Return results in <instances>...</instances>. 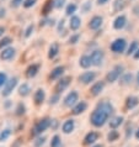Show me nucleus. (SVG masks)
<instances>
[{
  "instance_id": "38",
  "label": "nucleus",
  "mask_w": 139,
  "mask_h": 147,
  "mask_svg": "<svg viewBox=\"0 0 139 147\" xmlns=\"http://www.w3.org/2000/svg\"><path fill=\"white\" fill-rule=\"evenodd\" d=\"M23 1H25V0H11V6H13V7H17L20 4L23 3Z\"/></svg>"
},
{
  "instance_id": "51",
  "label": "nucleus",
  "mask_w": 139,
  "mask_h": 147,
  "mask_svg": "<svg viewBox=\"0 0 139 147\" xmlns=\"http://www.w3.org/2000/svg\"><path fill=\"white\" fill-rule=\"evenodd\" d=\"M137 138H139V130L137 131Z\"/></svg>"
},
{
  "instance_id": "16",
  "label": "nucleus",
  "mask_w": 139,
  "mask_h": 147,
  "mask_svg": "<svg viewBox=\"0 0 139 147\" xmlns=\"http://www.w3.org/2000/svg\"><path fill=\"white\" fill-rule=\"evenodd\" d=\"M102 89H104V82H99V83H96V84L92 85L91 94H92V95H99Z\"/></svg>"
},
{
  "instance_id": "13",
  "label": "nucleus",
  "mask_w": 139,
  "mask_h": 147,
  "mask_svg": "<svg viewBox=\"0 0 139 147\" xmlns=\"http://www.w3.org/2000/svg\"><path fill=\"white\" fill-rule=\"evenodd\" d=\"M81 25V20L79 16H72L70 19V28L72 30H78Z\"/></svg>"
},
{
  "instance_id": "3",
  "label": "nucleus",
  "mask_w": 139,
  "mask_h": 147,
  "mask_svg": "<svg viewBox=\"0 0 139 147\" xmlns=\"http://www.w3.org/2000/svg\"><path fill=\"white\" fill-rule=\"evenodd\" d=\"M122 71H123V67H122V66H116L107 74V82H110V83H112V82H116L118 79V77L121 76Z\"/></svg>"
},
{
  "instance_id": "46",
  "label": "nucleus",
  "mask_w": 139,
  "mask_h": 147,
  "mask_svg": "<svg viewBox=\"0 0 139 147\" xmlns=\"http://www.w3.org/2000/svg\"><path fill=\"white\" fill-rule=\"evenodd\" d=\"M63 27H64V20H62V21H60V22H59V31H60V30H62V28H63Z\"/></svg>"
},
{
  "instance_id": "2",
  "label": "nucleus",
  "mask_w": 139,
  "mask_h": 147,
  "mask_svg": "<svg viewBox=\"0 0 139 147\" xmlns=\"http://www.w3.org/2000/svg\"><path fill=\"white\" fill-rule=\"evenodd\" d=\"M127 46V42L124 38H117L116 41H113L111 45V50L116 53H121V52L124 51V48Z\"/></svg>"
},
{
  "instance_id": "11",
  "label": "nucleus",
  "mask_w": 139,
  "mask_h": 147,
  "mask_svg": "<svg viewBox=\"0 0 139 147\" xmlns=\"http://www.w3.org/2000/svg\"><path fill=\"white\" fill-rule=\"evenodd\" d=\"M14 56H15V50H14V48H11V47L5 48V50H3L1 55H0V57H1V59H4V61H9V59L13 58Z\"/></svg>"
},
{
  "instance_id": "9",
  "label": "nucleus",
  "mask_w": 139,
  "mask_h": 147,
  "mask_svg": "<svg viewBox=\"0 0 139 147\" xmlns=\"http://www.w3.org/2000/svg\"><path fill=\"white\" fill-rule=\"evenodd\" d=\"M102 21H104V20H102V18H100V16H94L89 24V27L91 28V30H97V28L101 27Z\"/></svg>"
},
{
  "instance_id": "31",
  "label": "nucleus",
  "mask_w": 139,
  "mask_h": 147,
  "mask_svg": "<svg viewBox=\"0 0 139 147\" xmlns=\"http://www.w3.org/2000/svg\"><path fill=\"white\" fill-rule=\"evenodd\" d=\"M60 146V138L59 136H55L52 138V142H51V147H59Z\"/></svg>"
},
{
  "instance_id": "17",
  "label": "nucleus",
  "mask_w": 139,
  "mask_h": 147,
  "mask_svg": "<svg viewBox=\"0 0 139 147\" xmlns=\"http://www.w3.org/2000/svg\"><path fill=\"white\" fill-rule=\"evenodd\" d=\"M73 130H74V121L73 120H67L64 122V125H63V131L65 134H69V132H72Z\"/></svg>"
},
{
  "instance_id": "30",
  "label": "nucleus",
  "mask_w": 139,
  "mask_h": 147,
  "mask_svg": "<svg viewBox=\"0 0 139 147\" xmlns=\"http://www.w3.org/2000/svg\"><path fill=\"white\" fill-rule=\"evenodd\" d=\"M137 47H138V41H133L132 45H130L129 48H128V52H127V55H132V53H134V51L137 50Z\"/></svg>"
},
{
  "instance_id": "45",
  "label": "nucleus",
  "mask_w": 139,
  "mask_h": 147,
  "mask_svg": "<svg viewBox=\"0 0 139 147\" xmlns=\"http://www.w3.org/2000/svg\"><path fill=\"white\" fill-rule=\"evenodd\" d=\"M107 1L108 0H97V4H99V5H102V4H106Z\"/></svg>"
},
{
  "instance_id": "4",
  "label": "nucleus",
  "mask_w": 139,
  "mask_h": 147,
  "mask_svg": "<svg viewBox=\"0 0 139 147\" xmlns=\"http://www.w3.org/2000/svg\"><path fill=\"white\" fill-rule=\"evenodd\" d=\"M90 58H91V62L94 66H100V64L102 63V59H104V52L102 51H94L91 56H90Z\"/></svg>"
},
{
  "instance_id": "32",
  "label": "nucleus",
  "mask_w": 139,
  "mask_h": 147,
  "mask_svg": "<svg viewBox=\"0 0 139 147\" xmlns=\"http://www.w3.org/2000/svg\"><path fill=\"white\" fill-rule=\"evenodd\" d=\"M7 83V78H6V74L5 73H0V88L3 87V85H5Z\"/></svg>"
},
{
  "instance_id": "36",
  "label": "nucleus",
  "mask_w": 139,
  "mask_h": 147,
  "mask_svg": "<svg viewBox=\"0 0 139 147\" xmlns=\"http://www.w3.org/2000/svg\"><path fill=\"white\" fill-rule=\"evenodd\" d=\"M64 3H65V0H54V7L60 9V7L64 6Z\"/></svg>"
},
{
  "instance_id": "50",
  "label": "nucleus",
  "mask_w": 139,
  "mask_h": 147,
  "mask_svg": "<svg viewBox=\"0 0 139 147\" xmlns=\"http://www.w3.org/2000/svg\"><path fill=\"white\" fill-rule=\"evenodd\" d=\"M137 82H138V84H139V72H138V74H137Z\"/></svg>"
},
{
  "instance_id": "19",
  "label": "nucleus",
  "mask_w": 139,
  "mask_h": 147,
  "mask_svg": "<svg viewBox=\"0 0 139 147\" xmlns=\"http://www.w3.org/2000/svg\"><path fill=\"white\" fill-rule=\"evenodd\" d=\"M91 64H92V62H91V58H90V56H83L80 58V66L83 67V68H89Z\"/></svg>"
},
{
  "instance_id": "23",
  "label": "nucleus",
  "mask_w": 139,
  "mask_h": 147,
  "mask_svg": "<svg viewBox=\"0 0 139 147\" xmlns=\"http://www.w3.org/2000/svg\"><path fill=\"white\" fill-rule=\"evenodd\" d=\"M124 5H126L124 0H114V3H113V10L114 11H121L124 7Z\"/></svg>"
},
{
  "instance_id": "33",
  "label": "nucleus",
  "mask_w": 139,
  "mask_h": 147,
  "mask_svg": "<svg viewBox=\"0 0 139 147\" xmlns=\"http://www.w3.org/2000/svg\"><path fill=\"white\" fill-rule=\"evenodd\" d=\"M11 42V38L10 37H4L1 41H0V48L4 47V46H7Z\"/></svg>"
},
{
  "instance_id": "15",
  "label": "nucleus",
  "mask_w": 139,
  "mask_h": 147,
  "mask_svg": "<svg viewBox=\"0 0 139 147\" xmlns=\"http://www.w3.org/2000/svg\"><path fill=\"white\" fill-rule=\"evenodd\" d=\"M64 73V67H57L52 71L51 73V79H57L59 78V77H62Z\"/></svg>"
},
{
  "instance_id": "20",
  "label": "nucleus",
  "mask_w": 139,
  "mask_h": 147,
  "mask_svg": "<svg viewBox=\"0 0 139 147\" xmlns=\"http://www.w3.org/2000/svg\"><path fill=\"white\" fill-rule=\"evenodd\" d=\"M86 103H84V101H81V103H79L76 105V107L73 109V113L75 114V115H78V114H80V113H83V111H85V109H86Z\"/></svg>"
},
{
  "instance_id": "37",
  "label": "nucleus",
  "mask_w": 139,
  "mask_h": 147,
  "mask_svg": "<svg viewBox=\"0 0 139 147\" xmlns=\"http://www.w3.org/2000/svg\"><path fill=\"white\" fill-rule=\"evenodd\" d=\"M117 137H118V132L117 131H111L110 135H108V140L110 141H114Z\"/></svg>"
},
{
  "instance_id": "28",
  "label": "nucleus",
  "mask_w": 139,
  "mask_h": 147,
  "mask_svg": "<svg viewBox=\"0 0 139 147\" xmlns=\"http://www.w3.org/2000/svg\"><path fill=\"white\" fill-rule=\"evenodd\" d=\"M132 79H133V76L130 74V73H128V74H124L123 77H122L121 83L122 84H129L130 82H132Z\"/></svg>"
},
{
  "instance_id": "14",
  "label": "nucleus",
  "mask_w": 139,
  "mask_h": 147,
  "mask_svg": "<svg viewBox=\"0 0 139 147\" xmlns=\"http://www.w3.org/2000/svg\"><path fill=\"white\" fill-rule=\"evenodd\" d=\"M38 64H32V66H30L27 68V71H26V76L28 77V78H32V77H35L36 74H37V72H38Z\"/></svg>"
},
{
  "instance_id": "49",
  "label": "nucleus",
  "mask_w": 139,
  "mask_h": 147,
  "mask_svg": "<svg viewBox=\"0 0 139 147\" xmlns=\"http://www.w3.org/2000/svg\"><path fill=\"white\" fill-rule=\"evenodd\" d=\"M4 31H5V28H4V27H0V36H3Z\"/></svg>"
},
{
  "instance_id": "48",
  "label": "nucleus",
  "mask_w": 139,
  "mask_h": 147,
  "mask_svg": "<svg viewBox=\"0 0 139 147\" xmlns=\"http://www.w3.org/2000/svg\"><path fill=\"white\" fill-rule=\"evenodd\" d=\"M134 58H136V59H138V58H139V48L137 50L136 53H134Z\"/></svg>"
},
{
  "instance_id": "25",
  "label": "nucleus",
  "mask_w": 139,
  "mask_h": 147,
  "mask_svg": "<svg viewBox=\"0 0 139 147\" xmlns=\"http://www.w3.org/2000/svg\"><path fill=\"white\" fill-rule=\"evenodd\" d=\"M138 101L139 100H138L137 96H129L128 99H127V108H129V109L134 108L138 104Z\"/></svg>"
},
{
  "instance_id": "24",
  "label": "nucleus",
  "mask_w": 139,
  "mask_h": 147,
  "mask_svg": "<svg viewBox=\"0 0 139 147\" xmlns=\"http://www.w3.org/2000/svg\"><path fill=\"white\" fill-rule=\"evenodd\" d=\"M54 7V0H48V1L46 3V5H44L43 7V14L47 15L48 13H51V10Z\"/></svg>"
},
{
  "instance_id": "43",
  "label": "nucleus",
  "mask_w": 139,
  "mask_h": 147,
  "mask_svg": "<svg viewBox=\"0 0 139 147\" xmlns=\"http://www.w3.org/2000/svg\"><path fill=\"white\" fill-rule=\"evenodd\" d=\"M51 126H52L53 129H57V126H58V122H57V120H52Z\"/></svg>"
},
{
  "instance_id": "40",
  "label": "nucleus",
  "mask_w": 139,
  "mask_h": 147,
  "mask_svg": "<svg viewBox=\"0 0 139 147\" xmlns=\"http://www.w3.org/2000/svg\"><path fill=\"white\" fill-rule=\"evenodd\" d=\"M43 144H44V137H41V138H38V140L35 142V146L36 147H39L41 145H43Z\"/></svg>"
},
{
  "instance_id": "22",
  "label": "nucleus",
  "mask_w": 139,
  "mask_h": 147,
  "mask_svg": "<svg viewBox=\"0 0 139 147\" xmlns=\"http://www.w3.org/2000/svg\"><path fill=\"white\" fill-rule=\"evenodd\" d=\"M43 100H44V92L42 89H38L35 94V101H36V104H41Z\"/></svg>"
},
{
  "instance_id": "35",
  "label": "nucleus",
  "mask_w": 139,
  "mask_h": 147,
  "mask_svg": "<svg viewBox=\"0 0 139 147\" xmlns=\"http://www.w3.org/2000/svg\"><path fill=\"white\" fill-rule=\"evenodd\" d=\"M36 1H37V0H25V1H23V6L25 7H31V6L35 5Z\"/></svg>"
},
{
  "instance_id": "6",
  "label": "nucleus",
  "mask_w": 139,
  "mask_h": 147,
  "mask_svg": "<svg viewBox=\"0 0 139 147\" xmlns=\"http://www.w3.org/2000/svg\"><path fill=\"white\" fill-rule=\"evenodd\" d=\"M48 126H49V120L48 119H43V120H41L37 125H36V127L33 129V134H39V132H42L44 131Z\"/></svg>"
},
{
  "instance_id": "27",
  "label": "nucleus",
  "mask_w": 139,
  "mask_h": 147,
  "mask_svg": "<svg viewBox=\"0 0 139 147\" xmlns=\"http://www.w3.org/2000/svg\"><path fill=\"white\" fill-rule=\"evenodd\" d=\"M122 121H123V119L121 116H117L110 121V125H111V127H117V126H120L122 124Z\"/></svg>"
},
{
  "instance_id": "44",
  "label": "nucleus",
  "mask_w": 139,
  "mask_h": 147,
  "mask_svg": "<svg viewBox=\"0 0 139 147\" xmlns=\"http://www.w3.org/2000/svg\"><path fill=\"white\" fill-rule=\"evenodd\" d=\"M5 16V9H0V18H4Z\"/></svg>"
},
{
  "instance_id": "8",
  "label": "nucleus",
  "mask_w": 139,
  "mask_h": 147,
  "mask_svg": "<svg viewBox=\"0 0 139 147\" xmlns=\"http://www.w3.org/2000/svg\"><path fill=\"white\" fill-rule=\"evenodd\" d=\"M76 101H78V93L76 92H72V93L68 94L67 98H65L64 104L67 105V107H72V105H74Z\"/></svg>"
},
{
  "instance_id": "39",
  "label": "nucleus",
  "mask_w": 139,
  "mask_h": 147,
  "mask_svg": "<svg viewBox=\"0 0 139 147\" xmlns=\"http://www.w3.org/2000/svg\"><path fill=\"white\" fill-rule=\"evenodd\" d=\"M79 38H80L79 35H74V36H72V37L69 38V42L70 43H76L78 41H79Z\"/></svg>"
},
{
  "instance_id": "52",
  "label": "nucleus",
  "mask_w": 139,
  "mask_h": 147,
  "mask_svg": "<svg viewBox=\"0 0 139 147\" xmlns=\"http://www.w3.org/2000/svg\"><path fill=\"white\" fill-rule=\"evenodd\" d=\"M94 147H101V146H100V145H97V146H94Z\"/></svg>"
},
{
  "instance_id": "7",
  "label": "nucleus",
  "mask_w": 139,
  "mask_h": 147,
  "mask_svg": "<svg viewBox=\"0 0 139 147\" xmlns=\"http://www.w3.org/2000/svg\"><path fill=\"white\" fill-rule=\"evenodd\" d=\"M95 76L96 74L94 72H85L79 77V80L84 84H88V83H90V82H92L94 79H95Z\"/></svg>"
},
{
  "instance_id": "42",
  "label": "nucleus",
  "mask_w": 139,
  "mask_h": 147,
  "mask_svg": "<svg viewBox=\"0 0 139 147\" xmlns=\"http://www.w3.org/2000/svg\"><path fill=\"white\" fill-rule=\"evenodd\" d=\"M23 110H25L23 105L20 104V105H19V108H17V115H21V114H23Z\"/></svg>"
},
{
  "instance_id": "5",
  "label": "nucleus",
  "mask_w": 139,
  "mask_h": 147,
  "mask_svg": "<svg viewBox=\"0 0 139 147\" xmlns=\"http://www.w3.org/2000/svg\"><path fill=\"white\" fill-rule=\"evenodd\" d=\"M16 84H17V78H11L10 80H7V83L5 84V88H4L3 90V95H9V94L14 90V88L16 87Z\"/></svg>"
},
{
  "instance_id": "10",
  "label": "nucleus",
  "mask_w": 139,
  "mask_h": 147,
  "mask_svg": "<svg viewBox=\"0 0 139 147\" xmlns=\"http://www.w3.org/2000/svg\"><path fill=\"white\" fill-rule=\"evenodd\" d=\"M70 80H72L70 77H65V78H62V79L59 80V83L57 84L55 90L58 92V93H59V92H63L64 89H65V88H67L68 85H69V82H70Z\"/></svg>"
},
{
  "instance_id": "12",
  "label": "nucleus",
  "mask_w": 139,
  "mask_h": 147,
  "mask_svg": "<svg viewBox=\"0 0 139 147\" xmlns=\"http://www.w3.org/2000/svg\"><path fill=\"white\" fill-rule=\"evenodd\" d=\"M126 22H127V19H126V16L123 15H121V16H118V18L114 20V22H113V27L116 28V30H121V28H123L126 26Z\"/></svg>"
},
{
  "instance_id": "29",
  "label": "nucleus",
  "mask_w": 139,
  "mask_h": 147,
  "mask_svg": "<svg viewBox=\"0 0 139 147\" xmlns=\"http://www.w3.org/2000/svg\"><path fill=\"white\" fill-rule=\"evenodd\" d=\"M75 10H76V5H75V4H69V5L67 6V10H65V14L70 16L72 14L75 13Z\"/></svg>"
},
{
  "instance_id": "26",
  "label": "nucleus",
  "mask_w": 139,
  "mask_h": 147,
  "mask_svg": "<svg viewBox=\"0 0 139 147\" xmlns=\"http://www.w3.org/2000/svg\"><path fill=\"white\" fill-rule=\"evenodd\" d=\"M19 93H20V95L26 96L27 94L30 93V87H28L27 84H22L21 87H20V89H19Z\"/></svg>"
},
{
  "instance_id": "41",
  "label": "nucleus",
  "mask_w": 139,
  "mask_h": 147,
  "mask_svg": "<svg viewBox=\"0 0 139 147\" xmlns=\"http://www.w3.org/2000/svg\"><path fill=\"white\" fill-rule=\"evenodd\" d=\"M32 31H33V25H30V26H28V28L26 30V34H25L26 37H28V36L32 34Z\"/></svg>"
},
{
  "instance_id": "47",
  "label": "nucleus",
  "mask_w": 139,
  "mask_h": 147,
  "mask_svg": "<svg viewBox=\"0 0 139 147\" xmlns=\"http://www.w3.org/2000/svg\"><path fill=\"white\" fill-rule=\"evenodd\" d=\"M55 100H58V95H55L54 98H53V99H51V103H53V104H54V103H57Z\"/></svg>"
},
{
  "instance_id": "34",
  "label": "nucleus",
  "mask_w": 139,
  "mask_h": 147,
  "mask_svg": "<svg viewBox=\"0 0 139 147\" xmlns=\"http://www.w3.org/2000/svg\"><path fill=\"white\" fill-rule=\"evenodd\" d=\"M9 135H10V131H9V130H4V131L0 134V141L6 140V138L9 137Z\"/></svg>"
},
{
  "instance_id": "18",
  "label": "nucleus",
  "mask_w": 139,
  "mask_h": 147,
  "mask_svg": "<svg viewBox=\"0 0 139 147\" xmlns=\"http://www.w3.org/2000/svg\"><path fill=\"white\" fill-rule=\"evenodd\" d=\"M97 137H99V135H97L96 132H90L86 135V137H85V145H90V144H94Z\"/></svg>"
},
{
  "instance_id": "21",
  "label": "nucleus",
  "mask_w": 139,
  "mask_h": 147,
  "mask_svg": "<svg viewBox=\"0 0 139 147\" xmlns=\"http://www.w3.org/2000/svg\"><path fill=\"white\" fill-rule=\"evenodd\" d=\"M58 52H59L58 43H53L52 46H51V48H49V53H48V57H49V58H54Z\"/></svg>"
},
{
  "instance_id": "1",
  "label": "nucleus",
  "mask_w": 139,
  "mask_h": 147,
  "mask_svg": "<svg viewBox=\"0 0 139 147\" xmlns=\"http://www.w3.org/2000/svg\"><path fill=\"white\" fill-rule=\"evenodd\" d=\"M111 113H112L111 104L102 103V104H100L99 107H97V109L95 110V111L92 113V115H91V122L95 126H97V127H99V126H102L106 121H107L108 116L111 115Z\"/></svg>"
}]
</instances>
